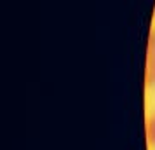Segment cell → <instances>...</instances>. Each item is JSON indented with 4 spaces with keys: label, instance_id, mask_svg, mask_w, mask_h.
<instances>
[{
    "label": "cell",
    "instance_id": "1",
    "mask_svg": "<svg viewBox=\"0 0 155 150\" xmlns=\"http://www.w3.org/2000/svg\"><path fill=\"white\" fill-rule=\"evenodd\" d=\"M147 84L155 86V32L148 38V49H147V66H145Z\"/></svg>",
    "mask_w": 155,
    "mask_h": 150
},
{
    "label": "cell",
    "instance_id": "2",
    "mask_svg": "<svg viewBox=\"0 0 155 150\" xmlns=\"http://www.w3.org/2000/svg\"><path fill=\"white\" fill-rule=\"evenodd\" d=\"M145 133H147V142L148 145L155 150V112L148 115L147 126H145Z\"/></svg>",
    "mask_w": 155,
    "mask_h": 150
}]
</instances>
